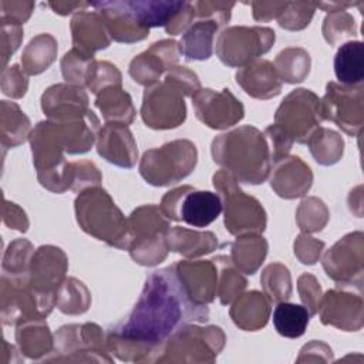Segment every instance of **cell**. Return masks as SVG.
<instances>
[{"label": "cell", "instance_id": "15", "mask_svg": "<svg viewBox=\"0 0 364 364\" xmlns=\"http://www.w3.org/2000/svg\"><path fill=\"white\" fill-rule=\"evenodd\" d=\"M334 73L337 80L346 85L363 82L364 61L361 41H348L337 50L334 57Z\"/></svg>", "mask_w": 364, "mask_h": 364}, {"label": "cell", "instance_id": "17", "mask_svg": "<svg viewBox=\"0 0 364 364\" xmlns=\"http://www.w3.org/2000/svg\"><path fill=\"white\" fill-rule=\"evenodd\" d=\"M309 318L310 313L307 307L301 304L282 301L273 310V324L276 331L289 338L300 337L309 324Z\"/></svg>", "mask_w": 364, "mask_h": 364}, {"label": "cell", "instance_id": "11", "mask_svg": "<svg viewBox=\"0 0 364 364\" xmlns=\"http://www.w3.org/2000/svg\"><path fill=\"white\" fill-rule=\"evenodd\" d=\"M71 30H73V40L75 50L81 47L82 54L90 57L95 50L104 48L108 46V28L102 20V17L97 13H78L71 20Z\"/></svg>", "mask_w": 364, "mask_h": 364}, {"label": "cell", "instance_id": "1", "mask_svg": "<svg viewBox=\"0 0 364 364\" xmlns=\"http://www.w3.org/2000/svg\"><path fill=\"white\" fill-rule=\"evenodd\" d=\"M206 306L195 303L175 266L152 273L125 323L114 330L117 337L136 340L149 348L161 346L191 320H206Z\"/></svg>", "mask_w": 364, "mask_h": 364}, {"label": "cell", "instance_id": "19", "mask_svg": "<svg viewBox=\"0 0 364 364\" xmlns=\"http://www.w3.org/2000/svg\"><path fill=\"white\" fill-rule=\"evenodd\" d=\"M350 33H355V23L350 14L334 11L330 17L324 20V36L328 43H333L334 36H337L334 40L336 43L337 38L347 37L350 36Z\"/></svg>", "mask_w": 364, "mask_h": 364}, {"label": "cell", "instance_id": "14", "mask_svg": "<svg viewBox=\"0 0 364 364\" xmlns=\"http://www.w3.org/2000/svg\"><path fill=\"white\" fill-rule=\"evenodd\" d=\"M236 78L247 94L257 98H269L280 92V84L273 65L264 60L249 64L237 73Z\"/></svg>", "mask_w": 364, "mask_h": 364}, {"label": "cell", "instance_id": "2", "mask_svg": "<svg viewBox=\"0 0 364 364\" xmlns=\"http://www.w3.org/2000/svg\"><path fill=\"white\" fill-rule=\"evenodd\" d=\"M212 154L215 162L247 183H260L270 171L269 146L256 128L243 127L218 136Z\"/></svg>", "mask_w": 364, "mask_h": 364}, {"label": "cell", "instance_id": "16", "mask_svg": "<svg viewBox=\"0 0 364 364\" xmlns=\"http://www.w3.org/2000/svg\"><path fill=\"white\" fill-rule=\"evenodd\" d=\"M219 26L222 24L212 18L199 20L193 23L183 34L181 43V50L186 55V58H209L212 54V40Z\"/></svg>", "mask_w": 364, "mask_h": 364}, {"label": "cell", "instance_id": "9", "mask_svg": "<svg viewBox=\"0 0 364 364\" xmlns=\"http://www.w3.org/2000/svg\"><path fill=\"white\" fill-rule=\"evenodd\" d=\"M193 104L196 108V115L205 124H210L216 111L220 112V119L223 128L230 127L243 117L242 104L228 91L216 94L212 90H203L193 97Z\"/></svg>", "mask_w": 364, "mask_h": 364}, {"label": "cell", "instance_id": "12", "mask_svg": "<svg viewBox=\"0 0 364 364\" xmlns=\"http://www.w3.org/2000/svg\"><path fill=\"white\" fill-rule=\"evenodd\" d=\"M98 152L107 161L129 168L135 164L136 148L131 132L119 125H108L101 131Z\"/></svg>", "mask_w": 364, "mask_h": 364}, {"label": "cell", "instance_id": "6", "mask_svg": "<svg viewBox=\"0 0 364 364\" xmlns=\"http://www.w3.org/2000/svg\"><path fill=\"white\" fill-rule=\"evenodd\" d=\"M274 41L267 27H230L220 33L216 43L219 58L228 65H240L266 53Z\"/></svg>", "mask_w": 364, "mask_h": 364}, {"label": "cell", "instance_id": "4", "mask_svg": "<svg viewBox=\"0 0 364 364\" xmlns=\"http://www.w3.org/2000/svg\"><path fill=\"white\" fill-rule=\"evenodd\" d=\"M162 212L172 220H182L193 228H206L223 209L222 198L210 191L182 186L168 192L162 199Z\"/></svg>", "mask_w": 364, "mask_h": 364}, {"label": "cell", "instance_id": "3", "mask_svg": "<svg viewBox=\"0 0 364 364\" xmlns=\"http://www.w3.org/2000/svg\"><path fill=\"white\" fill-rule=\"evenodd\" d=\"M107 192L101 189L88 191L84 192L81 196L75 200V210H77V219L78 223L82 226L85 232L90 235L98 237L100 240H105L109 245H115L121 247V240L127 242L128 239L115 228L121 229L122 232H127L125 219L122 218V213L119 209L112 203L109 196L107 198L102 209V200Z\"/></svg>", "mask_w": 364, "mask_h": 364}, {"label": "cell", "instance_id": "10", "mask_svg": "<svg viewBox=\"0 0 364 364\" xmlns=\"http://www.w3.org/2000/svg\"><path fill=\"white\" fill-rule=\"evenodd\" d=\"M188 1H119L121 7L142 27L168 26L186 6Z\"/></svg>", "mask_w": 364, "mask_h": 364}, {"label": "cell", "instance_id": "8", "mask_svg": "<svg viewBox=\"0 0 364 364\" xmlns=\"http://www.w3.org/2000/svg\"><path fill=\"white\" fill-rule=\"evenodd\" d=\"M321 111L324 118L334 121L347 134H357L363 124L361 88L348 90L347 87H338L334 82L328 84Z\"/></svg>", "mask_w": 364, "mask_h": 364}, {"label": "cell", "instance_id": "5", "mask_svg": "<svg viewBox=\"0 0 364 364\" xmlns=\"http://www.w3.org/2000/svg\"><path fill=\"white\" fill-rule=\"evenodd\" d=\"M318 98L309 90L293 91L276 112L277 127L287 138L304 144L323 118Z\"/></svg>", "mask_w": 364, "mask_h": 364}, {"label": "cell", "instance_id": "7", "mask_svg": "<svg viewBox=\"0 0 364 364\" xmlns=\"http://www.w3.org/2000/svg\"><path fill=\"white\" fill-rule=\"evenodd\" d=\"M166 162L158 155L156 149L145 152L141 164L142 176L152 185H168L185 178L195 166L196 156L185 158L189 154L196 152L195 146L188 141H175L162 146Z\"/></svg>", "mask_w": 364, "mask_h": 364}, {"label": "cell", "instance_id": "18", "mask_svg": "<svg viewBox=\"0 0 364 364\" xmlns=\"http://www.w3.org/2000/svg\"><path fill=\"white\" fill-rule=\"evenodd\" d=\"M314 9L316 4L311 3H286V7L280 13L279 24L289 30H300L309 24Z\"/></svg>", "mask_w": 364, "mask_h": 364}, {"label": "cell", "instance_id": "20", "mask_svg": "<svg viewBox=\"0 0 364 364\" xmlns=\"http://www.w3.org/2000/svg\"><path fill=\"white\" fill-rule=\"evenodd\" d=\"M85 6H90V3H50V7H53L54 11L60 14H67V13H71L73 9L85 7Z\"/></svg>", "mask_w": 364, "mask_h": 364}, {"label": "cell", "instance_id": "13", "mask_svg": "<svg viewBox=\"0 0 364 364\" xmlns=\"http://www.w3.org/2000/svg\"><path fill=\"white\" fill-rule=\"evenodd\" d=\"M215 186L226 189L222 185L215 183ZM222 196L226 202L225 225H226V229H229L230 233L235 232L239 215H245V218L249 222L252 230H263L264 229L266 218H264V212L260 208L257 200L243 195V192L240 189H237L236 185H235V193H229V191L226 189V192L222 193Z\"/></svg>", "mask_w": 364, "mask_h": 364}]
</instances>
